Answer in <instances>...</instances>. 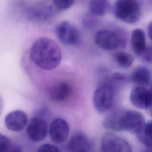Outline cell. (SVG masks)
<instances>
[{"label": "cell", "mask_w": 152, "mask_h": 152, "mask_svg": "<svg viewBox=\"0 0 152 152\" xmlns=\"http://www.w3.org/2000/svg\"><path fill=\"white\" fill-rule=\"evenodd\" d=\"M129 99L134 106L140 109H147L152 104L151 92L143 86H137L133 88L130 93Z\"/></svg>", "instance_id": "30bf717a"}, {"label": "cell", "mask_w": 152, "mask_h": 152, "mask_svg": "<svg viewBox=\"0 0 152 152\" xmlns=\"http://www.w3.org/2000/svg\"><path fill=\"white\" fill-rule=\"evenodd\" d=\"M4 122L7 128L11 131H21L27 125L28 119L27 114L20 110L9 112L5 117Z\"/></svg>", "instance_id": "8fae6325"}, {"label": "cell", "mask_w": 152, "mask_h": 152, "mask_svg": "<svg viewBox=\"0 0 152 152\" xmlns=\"http://www.w3.org/2000/svg\"><path fill=\"white\" fill-rule=\"evenodd\" d=\"M55 33L58 39L64 45L74 46L80 42L79 31L68 21H63L58 23L55 28Z\"/></svg>", "instance_id": "5b68a950"}, {"label": "cell", "mask_w": 152, "mask_h": 152, "mask_svg": "<svg viewBox=\"0 0 152 152\" xmlns=\"http://www.w3.org/2000/svg\"><path fill=\"white\" fill-rule=\"evenodd\" d=\"M129 144L114 134L105 133L101 140V152H131Z\"/></svg>", "instance_id": "8992f818"}, {"label": "cell", "mask_w": 152, "mask_h": 152, "mask_svg": "<svg viewBox=\"0 0 152 152\" xmlns=\"http://www.w3.org/2000/svg\"><path fill=\"white\" fill-rule=\"evenodd\" d=\"M147 31H148V35L150 39L152 40V21H151L147 27Z\"/></svg>", "instance_id": "cb8c5ba5"}, {"label": "cell", "mask_w": 152, "mask_h": 152, "mask_svg": "<svg viewBox=\"0 0 152 152\" xmlns=\"http://www.w3.org/2000/svg\"><path fill=\"white\" fill-rule=\"evenodd\" d=\"M55 10L51 5H38L27 10V18L32 21H42L48 20L55 13Z\"/></svg>", "instance_id": "5bb4252c"}, {"label": "cell", "mask_w": 152, "mask_h": 152, "mask_svg": "<svg viewBox=\"0 0 152 152\" xmlns=\"http://www.w3.org/2000/svg\"><path fill=\"white\" fill-rule=\"evenodd\" d=\"M55 8L60 11L66 10L69 8L74 4L72 0H55L53 1Z\"/></svg>", "instance_id": "44dd1931"}, {"label": "cell", "mask_w": 152, "mask_h": 152, "mask_svg": "<svg viewBox=\"0 0 152 152\" xmlns=\"http://www.w3.org/2000/svg\"><path fill=\"white\" fill-rule=\"evenodd\" d=\"M131 46L133 52L138 56H142L146 49V39L144 31L141 28L134 29L131 33Z\"/></svg>", "instance_id": "9a60e30c"}, {"label": "cell", "mask_w": 152, "mask_h": 152, "mask_svg": "<svg viewBox=\"0 0 152 152\" xmlns=\"http://www.w3.org/2000/svg\"><path fill=\"white\" fill-rule=\"evenodd\" d=\"M110 3L108 1L96 0L91 1L89 2V8L91 14L94 16L105 15L110 10Z\"/></svg>", "instance_id": "e0dca14e"}, {"label": "cell", "mask_w": 152, "mask_h": 152, "mask_svg": "<svg viewBox=\"0 0 152 152\" xmlns=\"http://www.w3.org/2000/svg\"><path fill=\"white\" fill-rule=\"evenodd\" d=\"M151 78L150 71L144 66H137L131 75V80L138 86L147 85Z\"/></svg>", "instance_id": "2e32d148"}, {"label": "cell", "mask_w": 152, "mask_h": 152, "mask_svg": "<svg viewBox=\"0 0 152 152\" xmlns=\"http://www.w3.org/2000/svg\"><path fill=\"white\" fill-rule=\"evenodd\" d=\"M83 24L87 27H93L96 24V21L93 16L90 15H86L83 19Z\"/></svg>", "instance_id": "603a6c76"}, {"label": "cell", "mask_w": 152, "mask_h": 152, "mask_svg": "<svg viewBox=\"0 0 152 152\" xmlns=\"http://www.w3.org/2000/svg\"><path fill=\"white\" fill-rule=\"evenodd\" d=\"M37 152H61L59 149L55 145L51 144H44L40 145Z\"/></svg>", "instance_id": "7402d4cb"}, {"label": "cell", "mask_w": 152, "mask_h": 152, "mask_svg": "<svg viewBox=\"0 0 152 152\" xmlns=\"http://www.w3.org/2000/svg\"><path fill=\"white\" fill-rule=\"evenodd\" d=\"M115 62L121 67L128 68L134 62V57L132 55L125 52H118L113 55Z\"/></svg>", "instance_id": "d6986e66"}, {"label": "cell", "mask_w": 152, "mask_h": 152, "mask_svg": "<svg viewBox=\"0 0 152 152\" xmlns=\"http://www.w3.org/2000/svg\"><path fill=\"white\" fill-rule=\"evenodd\" d=\"M94 41L99 47L106 50H112L121 47L120 40L116 31L109 29L97 31L94 36Z\"/></svg>", "instance_id": "ba28073f"}, {"label": "cell", "mask_w": 152, "mask_h": 152, "mask_svg": "<svg viewBox=\"0 0 152 152\" xmlns=\"http://www.w3.org/2000/svg\"><path fill=\"white\" fill-rule=\"evenodd\" d=\"M0 152H23L20 145L7 135L0 132Z\"/></svg>", "instance_id": "ac0fdd59"}, {"label": "cell", "mask_w": 152, "mask_h": 152, "mask_svg": "<svg viewBox=\"0 0 152 152\" xmlns=\"http://www.w3.org/2000/svg\"><path fill=\"white\" fill-rule=\"evenodd\" d=\"M48 132L50 140L54 143H63L66 140L69 133L68 123L63 118H56L51 122Z\"/></svg>", "instance_id": "9c48e42d"}, {"label": "cell", "mask_w": 152, "mask_h": 152, "mask_svg": "<svg viewBox=\"0 0 152 152\" xmlns=\"http://www.w3.org/2000/svg\"><path fill=\"white\" fill-rule=\"evenodd\" d=\"M151 113H152V109H151Z\"/></svg>", "instance_id": "4316f807"}, {"label": "cell", "mask_w": 152, "mask_h": 152, "mask_svg": "<svg viewBox=\"0 0 152 152\" xmlns=\"http://www.w3.org/2000/svg\"><path fill=\"white\" fill-rule=\"evenodd\" d=\"M91 141L82 132H77L71 137L67 145L68 152H90L91 148Z\"/></svg>", "instance_id": "7c38bea8"}, {"label": "cell", "mask_w": 152, "mask_h": 152, "mask_svg": "<svg viewBox=\"0 0 152 152\" xmlns=\"http://www.w3.org/2000/svg\"><path fill=\"white\" fill-rule=\"evenodd\" d=\"M30 57L37 67L50 71L59 65L62 52L59 46L53 40L42 37L36 40L31 45Z\"/></svg>", "instance_id": "6da1fadb"}, {"label": "cell", "mask_w": 152, "mask_h": 152, "mask_svg": "<svg viewBox=\"0 0 152 152\" xmlns=\"http://www.w3.org/2000/svg\"><path fill=\"white\" fill-rule=\"evenodd\" d=\"M137 137L145 146L152 147V121L145 124L142 131Z\"/></svg>", "instance_id": "ffe728a7"}, {"label": "cell", "mask_w": 152, "mask_h": 152, "mask_svg": "<svg viewBox=\"0 0 152 152\" xmlns=\"http://www.w3.org/2000/svg\"><path fill=\"white\" fill-rule=\"evenodd\" d=\"M3 108H4V102L2 97L0 96V116L3 111Z\"/></svg>", "instance_id": "d4e9b609"}, {"label": "cell", "mask_w": 152, "mask_h": 152, "mask_svg": "<svg viewBox=\"0 0 152 152\" xmlns=\"http://www.w3.org/2000/svg\"><path fill=\"white\" fill-rule=\"evenodd\" d=\"M150 92H151V95H152V87H151V90H150Z\"/></svg>", "instance_id": "484cf974"}, {"label": "cell", "mask_w": 152, "mask_h": 152, "mask_svg": "<svg viewBox=\"0 0 152 152\" xmlns=\"http://www.w3.org/2000/svg\"><path fill=\"white\" fill-rule=\"evenodd\" d=\"M115 88L108 83L98 87L93 96L94 108L99 113H104L111 107L113 102Z\"/></svg>", "instance_id": "277c9868"}, {"label": "cell", "mask_w": 152, "mask_h": 152, "mask_svg": "<svg viewBox=\"0 0 152 152\" xmlns=\"http://www.w3.org/2000/svg\"><path fill=\"white\" fill-rule=\"evenodd\" d=\"M144 116L136 110H117L115 131H126L138 136L145 126Z\"/></svg>", "instance_id": "7a4b0ae2"}, {"label": "cell", "mask_w": 152, "mask_h": 152, "mask_svg": "<svg viewBox=\"0 0 152 152\" xmlns=\"http://www.w3.org/2000/svg\"><path fill=\"white\" fill-rule=\"evenodd\" d=\"M112 11L117 19L129 24L137 23L141 15L140 2L133 0L115 1L112 7Z\"/></svg>", "instance_id": "3957f363"}, {"label": "cell", "mask_w": 152, "mask_h": 152, "mask_svg": "<svg viewBox=\"0 0 152 152\" xmlns=\"http://www.w3.org/2000/svg\"><path fill=\"white\" fill-rule=\"evenodd\" d=\"M48 131V125L46 121L40 117L34 116L28 122L26 134L31 141L40 142L46 137Z\"/></svg>", "instance_id": "52a82bcc"}, {"label": "cell", "mask_w": 152, "mask_h": 152, "mask_svg": "<svg viewBox=\"0 0 152 152\" xmlns=\"http://www.w3.org/2000/svg\"><path fill=\"white\" fill-rule=\"evenodd\" d=\"M72 88L67 81H61L53 84L49 91V99L54 102H62L71 95Z\"/></svg>", "instance_id": "4fadbf2b"}]
</instances>
